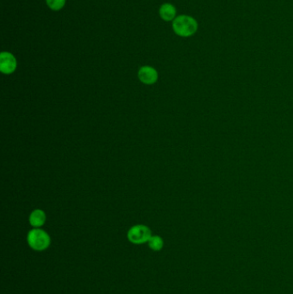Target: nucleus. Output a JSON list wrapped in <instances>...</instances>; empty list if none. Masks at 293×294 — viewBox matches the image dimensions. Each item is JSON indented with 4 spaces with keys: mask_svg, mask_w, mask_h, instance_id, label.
<instances>
[{
    "mask_svg": "<svg viewBox=\"0 0 293 294\" xmlns=\"http://www.w3.org/2000/svg\"><path fill=\"white\" fill-rule=\"evenodd\" d=\"M27 243L36 252H44L49 248L51 238L49 234L41 228H33L27 235Z\"/></svg>",
    "mask_w": 293,
    "mask_h": 294,
    "instance_id": "obj_1",
    "label": "nucleus"
},
{
    "mask_svg": "<svg viewBox=\"0 0 293 294\" xmlns=\"http://www.w3.org/2000/svg\"><path fill=\"white\" fill-rule=\"evenodd\" d=\"M197 22L189 16H179L173 22V30L180 37H191L197 31Z\"/></svg>",
    "mask_w": 293,
    "mask_h": 294,
    "instance_id": "obj_2",
    "label": "nucleus"
},
{
    "mask_svg": "<svg viewBox=\"0 0 293 294\" xmlns=\"http://www.w3.org/2000/svg\"><path fill=\"white\" fill-rule=\"evenodd\" d=\"M152 236L151 229L145 225H133L127 231V239L133 245H143L148 243Z\"/></svg>",
    "mask_w": 293,
    "mask_h": 294,
    "instance_id": "obj_3",
    "label": "nucleus"
},
{
    "mask_svg": "<svg viewBox=\"0 0 293 294\" xmlns=\"http://www.w3.org/2000/svg\"><path fill=\"white\" fill-rule=\"evenodd\" d=\"M17 60L8 52H3L0 54V71L3 74H11L17 69Z\"/></svg>",
    "mask_w": 293,
    "mask_h": 294,
    "instance_id": "obj_4",
    "label": "nucleus"
},
{
    "mask_svg": "<svg viewBox=\"0 0 293 294\" xmlns=\"http://www.w3.org/2000/svg\"><path fill=\"white\" fill-rule=\"evenodd\" d=\"M138 77L142 83L151 85L158 81V73L152 66H142L138 71Z\"/></svg>",
    "mask_w": 293,
    "mask_h": 294,
    "instance_id": "obj_5",
    "label": "nucleus"
},
{
    "mask_svg": "<svg viewBox=\"0 0 293 294\" xmlns=\"http://www.w3.org/2000/svg\"><path fill=\"white\" fill-rule=\"evenodd\" d=\"M46 216L42 209H35L30 215L29 221L33 228H41L46 223Z\"/></svg>",
    "mask_w": 293,
    "mask_h": 294,
    "instance_id": "obj_6",
    "label": "nucleus"
},
{
    "mask_svg": "<svg viewBox=\"0 0 293 294\" xmlns=\"http://www.w3.org/2000/svg\"><path fill=\"white\" fill-rule=\"evenodd\" d=\"M159 13L164 20L169 22L175 18L176 10L175 7L170 3H165L160 8Z\"/></svg>",
    "mask_w": 293,
    "mask_h": 294,
    "instance_id": "obj_7",
    "label": "nucleus"
},
{
    "mask_svg": "<svg viewBox=\"0 0 293 294\" xmlns=\"http://www.w3.org/2000/svg\"><path fill=\"white\" fill-rule=\"evenodd\" d=\"M149 248L152 250L153 252H160L165 246V241L164 239L158 235L152 236L149 239L148 243Z\"/></svg>",
    "mask_w": 293,
    "mask_h": 294,
    "instance_id": "obj_8",
    "label": "nucleus"
},
{
    "mask_svg": "<svg viewBox=\"0 0 293 294\" xmlns=\"http://www.w3.org/2000/svg\"><path fill=\"white\" fill-rule=\"evenodd\" d=\"M46 2L50 9L53 10H59L60 9H62L65 5L66 0H46Z\"/></svg>",
    "mask_w": 293,
    "mask_h": 294,
    "instance_id": "obj_9",
    "label": "nucleus"
}]
</instances>
